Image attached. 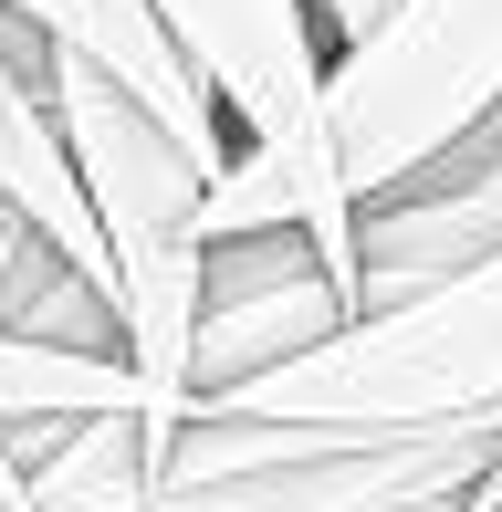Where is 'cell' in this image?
<instances>
[{
    "label": "cell",
    "mask_w": 502,
    "mask_h": 512,
    "mask_svg": "<svg viewBox=\"0 0 502 512\" xmlns=\"http://www.w3.org/2000/svg\"><path fill=\"white\" fill-rule=\"evenodd\" d=\"M32 84L53 105L74 178L95 199L105 262H116V324L136 377V439L168 481L178 439L199 418V314H210V168L84 53H53L32 32Z\"/></svg>",
    "instance_id": "1"
},
{
    "label": "cell",
    "mask_w": 502,
    "mask_h": 512,
    "mask_svg": "<svg viewBox=\"0 0 502 512\" xmlns=\"http://www.w3.org/2000/svg\"><path fill=\"white\" fill-rule=\"evenodd\" d=\"M199 418L231 429H325V439H429V429H502V251L408 304L356 314L314 356L272 377L199 398ZM189 418V429H199Z\"/></svg>",
    "instance_id": "2"
},
{
    "label": "cell",
    "mask_w": 502,
    "mask_h": 512,
    "mask_svg": "<svg viewBox=\"0 0 502 512\" xmlns=\"http://www.w3.org/2000/svg\"><path fill=\"white\" fill-rule=\"evenodd\" d=\"M502 115V0H398L325 74V136L346 209L408 199Z\"/></svg>",
    "instance_id": "3"
},
{
    "label": "cell",
    "mask_w": 502,
    "mask_h": 512,
    "mask_svg": "<svg viewBox=\"0 0 502 512\" xmlns=\"http://www.w3.org/2000/svg\"><path fill=\"white\" fill-rule=\"evenodd\" d=\"M147 11H157V32H168V53L199 74V95L220 105V126L293 178L304 241L325 251V272L346 283V304L367 314L356 209L335 189V136H325L335 42H325V21H314V0H147Z\"/></svg>",
    "instance_id": "4"
},
{
    "label": "cell",
    "mask_w": 502,
    "mask_h": 512,
    "mask_svg": "<svg viewBox=\"0 0 502 512\" xmlns=\"http://www.w3.org/2000/svg\"><path fill=\"white\" fill-rule=\"evenodd\" d=\"M346 324H356V304L304 230L220 241L210 251V314H199V398H231V387L272 377V366L314 356Z\"/></svg>",
    "instance_id": "5"
},
{
    "label": "cell",
    "mask_w": 502,
    "mask_h": 512,
    "mask_svg": "<svg viewBox=\"0 0 502 512\" xmlns=\"http://www.w3.org/2000/svg\"><path fill=\"white\" fill-rule=\"evenodd\" d=\"M502 251V115L471 136L450 168H429L408 199H387L356 220V262H367V314L408 304V293L450 283V272Z\"/></svg>",
    "instance_id": "6"
},
{
    "label": "cell",
    "mask_w": 502,
    "mask_h": 512,
    "mask_svg": "<svg viewBox=\"0 0 502 512\" xmlns=\"http://www.w3.org/2000/svg\"><path fill=\"white\" fill-rule=\"evenodd\" d=\"M0 11H11L21 32H42L53 53H84L95 74H116V84H126V95L147 105L157 126H168L178 147L199 157V168H210V178L241 157V136L220 126V105L199 95V74L168 53V32H157L147 0H0Z\"/></svg>",
    "instance_id": "7"
},
{
    "label": "cell",
    "mask_w": 502,
    "mask_h": 512,
    "mask_svg": "<svg viewBox=\"0 0 502 512\" xmlns=\"http://www.w3.org/2000/svg\"><path fill=\"white\" fill-rule=\"evenodd\" d=\"M147 512H251V492H241V471L210 439H178V460H168V481H157Z\"/></svg>",
    "instance_id": "8"
},
{
    "label": "cell",
    "mask_w": 502,
    "mask_h": 512,
    "mask_svg": "<svg viewBox=\"0 0 502 512\" xmlns=\"http://www.w3.org/2000/svg\"><path fill=\"white\" fill-rule=\"evenodd\" d=\"M387 11H398V0H314V21H325V42H335V53H346V42H367Z\"/></svg>",
    "instance_id": "9"
},
{
    "label": "cell",
    "mask_w": 502,
    "mask_h": 512,
    "mask_svg": "<svg viewBox=\"0 0 502 512\" xmlns=\"http://www.w3.org/2000/svg\"><path fill=\"white\" fill-rule=\"evenodd\" d=\"M32 84V63H21V32H11V11H0V105Z\"/></svg>",
    "instance_id": "10"
},
{
    "label": "cell",
    "mask_w": 502,
    "mask_h": 512,
    "mask_svg": "<svg viewBox=\"0 0 502 512\" xmlns=\"http://www.w3.org/2000/svg\"><path fill=\"white\" fill-rule=\"evenodd\" d=\"M471 512H502V460H492V481H482V502H471Z\"/></svg>",
    "instance_id": "11"
}]
</instances>
